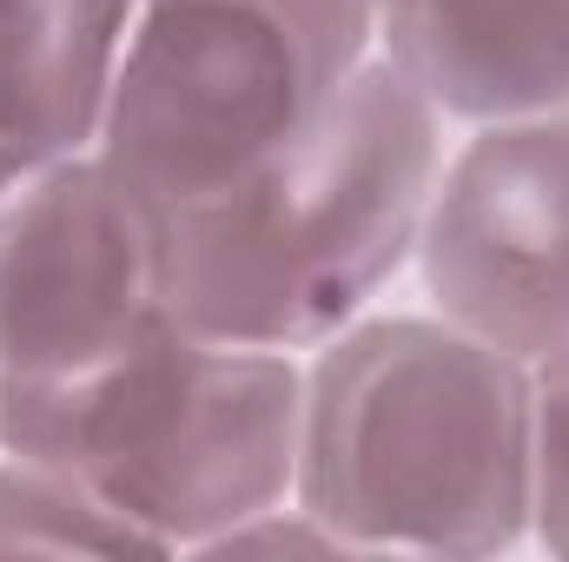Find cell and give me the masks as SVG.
<instances>
[{
  "instance_id": "10",
  "label": "cell",
  "mask_w": 569,
  "mask_h": 562,
  "mask_svg": "<svg viewBox=\"0 0 569 562\" xmlns=\"http://www.w3.org/2000/svg\"><path fill=\"white\" fill-rule=\"evenodd\" d=\"M530 543L569 562V344L537 358V516Z\"/></svg>"
},
{
  "instance_id": "11",
  "label": "cell",
  "mask_w": 569,
  "mask_h": 562,
  "mask_svg": "<svg viewBox=\"0 0 569 562\" xmlns=\"http://www.w3.org/2000/svg\"><path fill=\"white\" fill-rule=\"evenodd\" d=\"M199 556H331V562H351V543L318 510H305L298 496H279V503L239 516L232 530H219Z\"/></svg>"
},
{
  "instance_id": "1",
  "label": "cell",
  "mask_w": 569,
  "mask_h": 562,
  "mask_svg": "<svg viewBox=\"0 0 569 562\" xmlns=\"http://www.w3.org/2000/svg\"><path fill=\"white\" fill-rule=\"evenodd\" d=\"M291 496L351 556L523 550L537 516V364L437 311H365L305 351Z\"/></svg>"
},
{
  "instance_id": "6",
  "label": "cell",
  "mask_w": 569,
  "mask_h": 562,
  "mask_svg": "<svg viewBox=\"0 0 569 562\" xmlns=\"http://www.w3.org/2000/svg\"><path fill=\"white\" fill-rule=\"evenodd\" d=\"M437 318L537 364L569 344V107L483 120L443 152L418 239Z\"/></svg>"
},
{
  "instance_id": "8",
  "label": "cell",
  "mask_w": 569,
  "mask_h": 562,
  "mask_svg": "<svg viewBox=\"0 0 569 562\" xmlns=\"http://www.w3.org/2000/svg\"><path fill=\"white\" fill-rule=\"evenodd\" d=\"M140 0H0V140L53 165L107 133Z\"/></svg>"
},
{
  "instance_id": "3",
  "label": "cell",
  "mask_w": 569,
  "mask_h": 562,
  "mask_svg": "<svg viewBox=\"0 0 569 562\" xmlns=\"http://www.w3.org/2000/svg\"><path fill=\"white\" fill-rule=\"evenodd\" d=\"M305 358L186 324L172 304L113 351L0 384V450L100 483L172 556L291 496Z\"/></svg>"
},
{
  "instance_id": "9",
  "label": "cell",
  "mask_w": 569,
  "mask_h": 562,
  "mask_svg": "<svg viewBox=\"0 0 569 562\" xmlns=\"http://www.w3.org/2000/svg\"><path fill=\"white\" fill-rule=\"evenodd\" d=\"M13 556H172L133 510H120L100 483L67 463L0 450V562Z\"/></svg>"
},
{
  "instance_id": "7",
  "label": "cell",
  "mask_w": 569,
  "mask_h": 562,
  "mask_svg": "<svg viewBox=\"0 0 569 562\" xmlns=\"http://www.w3.org/2000/svg\"><path fill=\"white\" fill-rule=\"evenodd\" d=\"M378 53L443 120L569 107V0H365Z\"/></svg>"
},
{
  "instance_id": "4",
  "label": "cell",
  "mask_w": 569,
  "mask_h": 562,
  "mask_svg": "<svg viewBox=\"0 0 569 562\" xmlns=\"http://www.w3.org/2000/svg\"><path fill=\"white\" fill-rule=\"evenodd\" d=\"M378 53L365 0H140L100 152L166 205L305 140Z\"/></svg>"
},
{
  "instance_id": "12",
  "label": "cell",
  "mask_w": 569,
  "mask_h": 562,
  "mask_svg": "<svg viewBox=\"0 0 569 562\" xmlns=\"http://www.w3.org/2000/svg\"><path fill=\"white\" fill-rule=\"evenodd\" d=\"M33 172H40V165H33L27 152H13V145L0 140V199H7V192H13L20 179H33Z\"/></svg>"
},
{
  "instance_id": "5",
  "label": "cell",
  "mask_w": 569,
  "mask_h": 562,
  "mask_svg": "<svg viewBox=\"0 0 569 562\" xmlns=\"http://www.w3.org/2000/svg\"><path fill=\"white\" fill-rule=\"evenodd\" d=\"M172 304V205L100 145L0 199V384L60 378Z\"/></svg>"
},
{
  "instance_id": "2",
  "label": "cell",
  "mask_w": 569,
  "mask_h": 562,
  "mask_svg": "<svg viewBox=\"0 0 569 562\" xmlns=\"http://www.w3.org/2000/svg\"><path fill=\"white\" fill-rule=\"evenodd\" d=\"M443 113L371 53L252 179L172 205V311L212 338L318 351L418 265Z\"/></svg>"
}]
</instances>
